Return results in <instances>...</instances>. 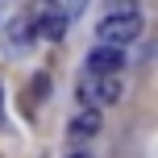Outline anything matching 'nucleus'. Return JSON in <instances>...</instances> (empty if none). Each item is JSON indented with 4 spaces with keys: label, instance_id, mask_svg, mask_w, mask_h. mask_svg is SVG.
Returning a JSON list of instances; mask_svg holds the SVG:
<instances>
[{
    "label": "nucleus",
    "instance_id": "1",
    "mask_svg": "<svg viewBox=\"0 0 158 158\" xmlns=\"http://www.w3.org/2000/svg\"><path fill=\"white\" fill-rule=\"evenodd\" d=\"M142 33V13L137 8H108V17L96 21V38L108 46H129Z\"/></svg>",
    "mask_w": 158,
    "mask_h": 158
},
{
    "label": "nucleus",
    "instance_id": "2",
    "mask_svg": "<svg viewBox=\"0 0 158 158\" xmlns=\"http://www.w3.org/2000/svg\"><path fill=\"white\" fill-rule=\"evenodd\" d=\"M75 96H79L83 108H108V104L121 100V79H117V75H96V71H87V79H79Z\"/></svg>",
    "mask_w": 158,
    "mask_h": 158
},
{
    "label": "nucleus",
    "instance_id": "3",
    "mask_svg": "<svg viewBox=\"0 0 158 158\" xmlns=\"http://www.w3.org/2000/svg\"><path fill=\"white\" fill-rule=\"evenodd\" d=\"M87 71H96V75H121L125 71V50L121 46H96L92 54H87Z\"/></svg>",
    "mask_w": 158,
    "mask_h": 158
},
{
    "label": "nucleus",
    "instance_id": "4",
    "mask_svg": "<svg viewBox=\"0 0 158 158\" xmlns=\"http://www.w3.org/2000/svg\"><path fill=\"white\" fill-rule=\"evenodd\" d=\"M100 125H104V121H100V108H83V112L71 121V125H67V133H71L75 142H87V137L100 133Z\"/></svg>",
    "mask_w": 158,
    "mask_h": 158
},
{
    "label": "nucleus",
    "instance_id": "5",
    "mask_svg": "<svg viewBox=\"0 0 158 158\" xmlns=\"http://www.w3.org/2000/svg\"><path fill=\"white\" fill-rule=\"evenodd\" d=\"M67 25H71V17H67L63 8H58V13H42V21H38V33H42V38H50V42H63Z\"/></svg>",
    "mask_w": 158,
    "mask_h": 158
},
{
    "label": "nucleus",
    "instance_id": "6",
    "mask_svg": "<svg viewBox=\"0 0 158 158\" xmlns=\"http://www.w3.org/2000/svg\"><path fill=\"white\" fill-rule=\"evenodd\" d=\"M83 8H87V0H63V13L71 17V21H75L79 13H83Z\"/></svg>",
    "mask_w": 158,
    "mask_h": 158
},
{
    "label": "nucleus",
    "instance_id": "7",
    "mask_svg": "<svg viewBox=\"0 0 158 158\" xmlns=\"http://www.w3.org/2000/svg\"><path fill=\"white\" fill-rule=\"evenodd\" d=\"M108 8H137V0H104Z\"/></svg>",
    "mask_w": 158,
    "mask_h": 158
},
{
    "label": "nucleus",
    "instance_id": "8",
    "mask_svg": "<svg viewBox=\"0 0 158 158\" xmlns=\"http://www.w3.org/2000/svg\"><path fill=\"white\" fill-rule=\"evenodd\" d=\"M0 104H4V87H0Z\"/></svg>",
    "mask_w": 158,
    "mask_h": 158
},
{
    "label": "nucleus",
    "instance_id": "9",
    "mask_svg": "<svg viewBox=\"0 0 158 158\" xmlns=\"http://www.w3.org/2000/svg\"><path fill=\"white\" fill-rule=\"evenodd\" d=\"M71 158H87V154H71Z\"/></svg>",
    "mask_w": 158,
    "mask_h": 158
}]
</instances>
